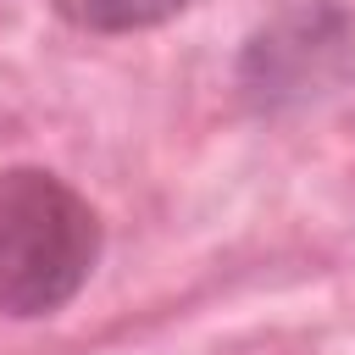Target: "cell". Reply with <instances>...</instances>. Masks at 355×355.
<instances>
[{"label":"cell","instance_id":"cell-1","mask_svg":"<svg viewBox=\"0 0 355 355\" xmlns=\"http://www.w3.org/2000/svg\"><path fill=\"white\" fill-rule=\"evenodd\" d=\"M105 255L100 205L72 189L55 166H0V316L44 322L61 316Z\"/></svg>","mask_w":355,"mask_h":355},{"label":"cell","instance_id":"cell-2","mask_svg":"<svg viewBox=\"0 0 355 355\" xmlns=\"http://www.w3.org/2000/svg\"><path fill=\"white\" fill-rule=\"evenodd\" d=\"M355 78V11L338 0H300L261 22L239 61L233 89L255 116H288L322 105Z\"/></svg>","mask_w":355,"mask_h":355},{"label":"cell","instance_id":"cell-3","mask_svg":"<svg viewBox=\"0 0 355 355\" xmlns=\"http://www.w3.org/2000/svg\"><path fill=\"white\" fill-rule=\"evenodd\" d=\"M67 28L94 33V39H122V33H150L194 11L200 0H44Z\"/></svg>","mask_w":355,"mask_h":355}]
</instances>
